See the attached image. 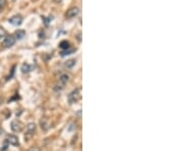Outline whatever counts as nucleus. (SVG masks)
<instances>
[{
	"label": "nucleus",
	"mask_w": 183,
	"mask_h": 151,
	"mask_svg": "<svg viewBox=\"0 0 183 151\" xmlns=\"http://www.w3.org/2000/svg\"><path fill=\"white\" fill-rule=\"evenodd\" d=\"M36 132V124L34 123H30L27 126V132H25V139H29L32 136L34 135V133Z\"/></svg>",
	"instance_id": "6"
},
{
	"label": "nucleus",
	"mask_w": 183,
	"mask_h": 151,
	"mask_svg": "<svg viewBox=\"0 0 183 151\" xmlns=\"http://www.w3.org/2000/svg\"><path fill=\"white\" fill-rule=\"evenodd\" d=\"M82 99V88H76L69 93L68 101L70 103H75Z\"/></svg>",
	"instance_id": "1"
},
{
	"label": "nucleus",
	"mask_w": 183,
	"mask_h": 151,
	"mask_svg": "<svg viewBox=\"0 0 183 151\" xmlns=\"http://www.w3.org/2000/svg\"><path fill=\"white\" fill-rule=\"evenodd\" d=\"M23 129V124L20 121L18 120H14L11 122V130L13 132H16V133H18V132H22Z\"/></svg>",
	"instance_id": "4"
},
{
	"label": "nucleus",
	"mask_w": 183,
	"mask_h": 151,
	"mask_svg": "<svg viewBox=\"0 0 183 151\" xmlns=\"http://www.w3.org/2000/svg\"><path fill=\"white\" fill-rule=\"evenodd\" d=\"M22 70L23 73H25V72H29L30 71V66L27 64H23V67H22Z\"/></svg>",
	"instance_id": "15"
},
{
	"label": "nucleus",
	"mask_w": 183,
	"mask_h": 151,
	"mask_svg": "<svg viewBox=\"0 0 183 151\" xmlns=\"http://www.w3.org/2000/svg\"><path fill=\"white\" fill-rule=\"evenodd\" d=\"M2 133H3V130H2L1 128H0V135H1Z\"/></svg>",
	"instance_id": "19"
},
{
	"label": "nucleus",
	"mask_w": 183,
	"mask_h": 151,
	"mask_svg": "<svg viewBox=\"0 0 183 151\" xmlns=\"http://www.w3.org/2000/svg\"><path fill=\"white\" fill-rule=\"evenodd\" d=\"M3 103V99H1V97H0V106H1V103Z\"/></svg>",
	"instance_id": "18"
},
{
	"label": "nucleus",
	"mask_w": 183,
	"mask_h": 151,
	"mask_svg": "<svg viewBox=\"0 0 183 151\" xmlns=\"http://www.w3.org/2000/svg\"><path fill=\"white\" fill-rule=\"evenodd\" d=\"M7 36V33L6 31L3 29V27H0V42H2L4 40V38Z\"/></svg>",
	"instance_id": "11"
},
{
	"label": "nucleus",
	"mask_w": 183,
	"mask_h": 151,
	"mask_svg": "<svg viewBox=\"0 0 183 151\" xmlns=\"http://www.w3.org/2000/svg\"><path fill=\"white\" fill-rule=\"evenodd\" d=\"M6 4H7V0H0V12L5 8Z\"/></svg>",
	"instance_id": "12"
},
{
	"label": "nucleus",
	"mask_w": 183,
	"mask_h": 151,
	"mask_svg": "<svg viewBox=\"0 0 183 151\" xmlns=\"http://www.w3.org/2000/svg\"><path fill=\"white\" fill-rule=\"evenodd\" d=\"M74 49H72V50H64V51H62V53H61V56H66V55H69L70 53H72V52H74Z\"/></svg>",
	"instance_id": "14"
},
{
	"label": "nucleus",
	"mask_w": 183,
	"mask_h": 151,
	"mask_svg": "<svg viewBox=\"0 0 183 151\" xmlns=\"http://www.w3.org/2000/svg\"><path fill=\"white\" fill-rule=\"evenodd\" d=\"M6 141L8 142V144H11L12 146L20 145V140H18V138L15 135H8Z\"/></svg>",
	"instance_id": "8"
},
{
	"label": "nucleus",
	"mask_w": 183,
	"mask_h": 151,
	"mask_svg": "<svg viewBox=\"0 0 183 151\" xmlns=\"http://www.w3.org/2000/svg\"><path fill=\"white\" fill-rule=\"evenodd\" d=\"M14 36H15V39H18V40H22L23 38H25V31H23V29H18V31H15V34H14Z\"/></svg>",
	"instance_id": "9"
},
{
	"label": "nucleus",
	"mask_w": 183,
	"mask_h": 151,
	"mask_svg": "<svg viewBox=\"0 0 183 151\" xmlns=\"http://www.w3.org/2000/svg\"><path fill=\"white\" fill-rule=\"evenodd\" d=\"M55 2H56V3H60L61 1H62V0H54Z\"/></svg>",
	"instance_id": "17"
},
{
	"label": "nucleus",
	"mask_w": 183,
	"mask_h": 151,
	"mask_svg": "<svg viewBox=\"0 0 183 151\" xmlns=\"http://www.w3.org/2000/svg\"><path fill=\"white\" fill-rule=\"evenodd\" d=\"M74 64H75V60H69L65 63V66H66L67 68H71Z\"/></svg>",
	"instance_id": "13"
},
{
	"label": "nucleus",
	"mask_w": 183,
	"mask_h": 151,
	"mask_svg": "<svg viewBox=\"0 0 183 151\" xmlns=\"http://www.w3.org/2000/svg\"><path fill=\"white\" fill-rule=\"evenodd\" d=\"M59 47H60L62 50H67V49L70 48V44L67 41H63V42H61L60 43V46Z\"/></svg>",
	"instance_id": "10"
},
{
	"label": "nucleus",
	"mask_w": 183,
	"mask_h": 151,
	"mask_svg": "<svg viewBox=\"0 0 183 151\" xmlns=\"http://www.w3.org/2000/svg\"><path fill=\"white\" fill-rule=\"evenodd\" d=\"M29 151H41V150H40V148H38V147H32Z\"/></svg>",
	"instance_id": "16"
},
{
	"label": "nucleus",
	"mask_w": 183,
	"mask_h": 151,
	"mask_svg": "<svg viewBox=\"0 0 183 151\" xmlns=\"http://www.w3.org/2000/svg\"><path fill=\"white\" fill-rule=\"evenodd\" d=\"M80 13V9H78V7H76V6H74V7H71L69 8L68 10L66 11V13H65V16H66V18H73L75 17L77 14Z\"/></svg>",
	"instance_id": "5"
},
{
	"label": "nucleus",
	"mask_w": 183,
	"mask_h": 151,
	"mask_svg": "<svg viewBox=\"0 0 183 151\" xmlns=\"http://www.w3.org/2000/svg\"><path fill=\"white\" fill-rule=\"evenodd\" d=\"M8 22L13 25H20L23 22V16L20 15V14H15V15H13L12 17H10L9 20H8Z\"/></svg>",
	"instance_id": "7"
},
{
	"label": "nucleus",
	"mask_w": 183,
	"mask_h": 151,
	"mask_svg": "<svg viewBox=\"0 0 183 151\" xmlns=\"http://www.w3.org/2000/svg\"><path fill=\"white\" fill-rule=\"evenodd\" d=\"M68 80H69L68 74H62V75L59 77V81H58V83L56 84L55 89H56V90H61V89H63L65 86V84L68 82Z\"/></svg>",
	"instance_id": "2"
},
{
	"label": "nucleus",
	"mask_w": 183,
	"mask_h": 151,
	"mask_svg": "<svg viewBox=\"0 0 183 151\" xmlns=\"http://www.w3.org/2000/svg\"><path fill=\"white\" fill-rule=\"evenodd\" d=\"M14 44H15V38H14V36H11V35L6 36L3 41H2V45H3V47H5V48H10V47H12Z\"/></svg>",
	"instance_id": "3"
}]
</instances>
